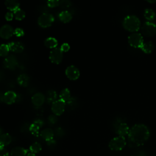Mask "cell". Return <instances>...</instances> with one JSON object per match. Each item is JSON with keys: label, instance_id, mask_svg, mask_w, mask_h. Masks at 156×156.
Segmentation results:
<instances>
[{"label": "cell", "instance_id": "1", "mask_svg": "<svg viewBox=\"0 0 156 156\" xmlns=\"http://www.w3.org/2000/svg\"><path fill=\"white\" fill-rule=\"evenodd\" d=\"M150 136V130L144 124H135L130 128L127 135L128 144L130 147H135L143 145Z\"/></svg>", "mask_w": 156, "mask_h": 156}, {"label": "cell", "instance_id": "2", "mask_svg": "<svg viewBox=\"0 0 156 156\" xmlns=\"http://www.w3.org/2000/svg\"><path fill=\"white\" fill-rule=\"evenodd\" d=\"M122 26L125 30L129 32H136L141 27V21L136 15H127L123 18Z\"/></svg>", "mask_w": 156, "mask_h": 156}, {"label": "cell", "instance_id": "3", "mask_svg": "<svg viewBox=\"0 0 156 156\" xmlns=\"http://www.w3.org/2000/svg\"><path fill=\"white\" fill-rule=\"evenodd\" d=\"M126 143H127L125 137L117 136L110 141L108 143V147L112 151H118L122 150L126 146Z\"/></svg>", "mask_w": 156, "mask_h": 156}, {"label": "cell", "instance_id": "4", "mask_svg": "<svg viewBox=\"0 0 156 156\" xmlns=\"http://www.w3.org/2000/svg\"><path fill=\"white\" fill-rule=\"evenodd\" d=\"M127 41L129 44L135 48H140L144 42L143 35L137 32L129 34L127 37Z\"/></svg>", "mask_w": 156, "mask_h": 156}, {"label": "cell", "instance_id": "5", "mask_svg": "<svg viewBox=\"0 0 156 156\" xmlns=\"http://www.w3.org/2000/svg\"><path fill=\"white\" fill-rule=\"evenodd\" d=\"M142 34L147 37L156 35V23L153 21H145L141 26Z\"/></svg>", "mask_w": 156, "mask_h": 156}, {"label": "cell", "instance_id": "6", "mask_svg": "<svg viewBox=\"0 0 156 156\" xmlns=\"http://www.w3.org/2000/svg\"><path fill=\"white\" fill-rule=\"evenodd\" d=\"M54 21V16L49 13H43L38 18V24L41 27H48L52 25Z\"/></svg>", "mask_w": 156, "mask_h": 156}, {"label": "cell", "instance_id": "7", "mask_svg": "<svg viewBox=\"0 0 156 156\" xmlns=\"http://www.w3.org/2000/svg\"><path fill=\"white\" fill-rule=\"evenodd\" d=\"M115 131L118 136L125 137L128 135L130 128L125 122L121 121H117L115 124Z\"/></svg>", "mask_w": 156, "mask_h": 156}, {"label": "cell", "instance_id": "8", "mask_svg": "<svg viewBox=\"0 0 156 156\" xmlns=\"http://www.w3.org/2000/svg\"><path fill=\"white\" fill-rule=\"evenodd\" d=\"M63 57V52L60 48H55L52 49L49 55V58L51 62L55 64H59L62 62Z\"/></svg>", "mask_w": 156, "mask_h": 156}, {"label": "cell", "instance_id": "9", "mask_svg": "<svg viewBox=\"0 0 156 156\" xmlns=\"http://www.w3.org/2000/svg\"><path fill=\"white\" fill-rule=\"evenodd\" d=\"M66 102L61 99L55 101L51 104V110L54 115L56 116L61 115L65 111Z\"/></svg>", "mask_w": 156, "mask_h": 156}, {"label": "cell", "instance_id": "10", "mask_svg": "<svg viewBox=\"0 0 156 156\" xmlns=\"http://www.w3.org/2000/svg\"><path fill=\"white\" fill-rule=\"evenodd\" d=\"M4 66L10 70H14L18 66V60L16 57L13 55H9L5 57L3 61Z\"/></svg>", "mask_w": 156, "mask_h": 156}, {"label": "cell", "instance_id": "11", "mask_svg": "<svg viewBox=\"0 0 156 156\" xmlns=\"http://www.w3.org/2000/svg\"><path fill=\"white\" fill-rule=\"evenodd\" d=\"M65 74L69 79L71 80H75L79 77L80 71L76 66L69 65L66 68L65 70Z\"/></svg>", "mask_w": 156, "mask_h": 156}, {"label": "cell", "instance_id": "12", "mask_svg": "<svg viewBox=\"0 0 156 156\" xmlns=\"http://www.w3.org/2000/svg\"><path fill=\"white\" fill-rule=\"evenodd\" d=\"M14 34L13 27L9 24H4L0 28V37L4 39H9Z\"/></svg>", "mask_w": 156, "mask_h": 156}, {"label": "cell", "instance_id": "13", "mask_svg": "<svg viewBox=\"0 0 156 156\" xmlns=\"http://www.w3.org/2000/svg\"><path fill=\"white\" fill-rule=\"evenodd\" d=\"M7 44L9 46L10 51L15 53H21L24 51V44L20 41H11Z\"/></svg>", "mask_w": 156, "mask_h": 156}, {"label": "cell", "instance_id": "14", "mask_svg": "<svg viewBox=\"0 0 156 156\" xmlns=\"http://www.w3.org/2000/svg\"><path fill=\"white\" fill-rule=\"evenodd\" d=\"M32 102L36 107L41 106L45 101V96L41 92H37L32 96Z\"/></svg>", "mask_w": 156, "mask_h": 156}, {"label": "cell", "instance_id": "15", "mask_svg": "<svg viewBox=\"0 0 156 156\" xmlns=\"http://www.w3.org/2000/svg\"><path fill=\"white\" fill-rule=\"evenodd\" d=\"M17 94L13 91H7L4 93V102L7 104H12L16 101Z\"/></svg>", "mask_w": 156, "mask_h": 156}, {"label": "cell", "instance_id": "16", "mask_svg": "<svg viewBox=\"0 0 156 156\" xmlns=\"http://www.w3.org/2000/svg\"><path fill=\"white\" fill-rule=\"evenodd\" d=\"M40 135L43 140L48 141L53 139L54 132L51 128H46L41 130V132H40Z\"/></svg>", "mask_w": 156, "mask_h": 156}, {"label": "cell", "instance_id": "17", "mask_svg": "<svg viewBox=\"0 0 156 156\" xmlns=\"http://www.w3.org/2000/svg\"><path fill=\"white\" fill-rule=\"evenodd\" d=\"M154 48L155 46L152 41H146L143 42L140 49L145 54H151L154 51Z\"/></svg>", "mask_w": 156, "mask_h": 156}, {"label": "cell", "instance_id": "18", "mask_svg": "<svg viewBox=\"0 0 156 156\" xmlns=\"http://www.w3.org/2000/svg\"><path fill=\"white\" fill-rule=\"evenodd\" d=\"M27 154V150L20 146L14 147L10 151L11 156H26Z\"/></svg>", "mask_w": 156, "mask_h": 156}, {"label": "cell", "instance_id": "19", "mask_svg": "<svg viewBox=\"0 0 156 156\" xmlns=\"http://www.w3.org/2000/svg\"><path fill=\"white\" fill-rule=\"evenodd\" d=\"M30 77L26 74H21L18 76L17 78L18 83L23 87H26L29 84Z\"/></svg>", "mask_w": 156, "mask_h": 156}, {"label": "cell", "instance_id": "20", "mask_svg": "<svg viewBox=\"0 0 156 156\" xmlns=\"http://www.w3.org/2000/svg\"><path fill=\"white\" fill-rule=\"evenodd\" d=\"M58 18L61 21L66 23H69L73 18V15L68 10H63L60 12L58 15Z\"/></svg>", "mask_w": 156, "mask_h": 156}, {"label": "cell", "instance_id": "21", "mask_svg": "<svg viewBox=\"0 0 156 156\" xmlns=\"http://www.w3.org/2000/svg\"><path fill=\"white\" fill-rule=\"evenodd\" d=\"M5 5L10 12H14L20 8V2L16 0H6Z\"/></svg>", "mask_w": 156, "mask_h": 156}, {"label": "cell", "instance_id": "22", "mask_svg": "<svg viewBox=\"0 0 156 156\" xmlns=\"http://www.w3.org/2000/svg\"><path fill=\"white\" fill-rule=\"evenodd\" d=\"M144 18L148 21H152L155 20L156 17V13L155 11L151 8H146L144 10L143 13Z\"/></svg>", "mask_w": 156, "mask_h": 156}, {"label": "cell", "instance_id": "23", "mask_svg": "<svg viewBox=\"0 0 156 156\" xmlns=\"http://www.w3.org/2000/svg\"><path fill=\"white\" fill-rule=\"evenodd\" d=\"M44 43L47 48L54 49L57 48V46L58 44V41L56 40V38L50 37L45 39Z\"/></svg>", "mask_w": 156, "mask_h": 156}, {"label": "cell", "instance_id": "24", "mask_svg": "<svg viewBox=\"0 0 156 156\" xmlns=\"http://www.w3.org/2000/svg\"><path fill=\"white\" fill-rule=\"evenodd\" d=\"M12 138L10 134L5 133L0 135V144L5 146L12 142Z\"/></svg>", "mask_w": 156, "mask_h": 156}, {"label": "cell", "instance_id": "25", "mask_svg": "<svg viewBox=\"0 0 156 156\" xmlns=\"http://www.w3.org/2000/svg\"><path fill=\"white\" fill-rule=\"evenodd\" d=\"M59 98H60V99L66 102L71 98L69 90L67 88H65L62 90L59 94Z\"/></svg>", "mask_w": 156, "mask_h": 156}, {"label": "cell", "instance_id": "26", "mask_svg": "<svg viewBox=\"0 0 156 156\" xmlns=\"http://www.w3.org/2000/svg\"><path fill=\"white\" fill-rule=\"evenodd\" d=\"M57 93L54 90H49L46 93V100L48 102H54L57 99Z\"/></svg>", "mask_w": 156, "mask_h": 156}, {"label": "cell", "instance_id": "27", "mask_svg": "<svg viewBox=\"0 0 156 156\" xmlns=\"http://www.w3.org/2000/svg\"><path fill=\"white\" fill-rule=\"evenodd\" d=\"M13 15L16 20H22L26 16V13L22 9L19 8L13 12Z\"/></svg>", "mask_w": 156, "mask_h": 156}, {"label": "cell", "instance_id": "28", "mask_svg": "<svg viewBox=\"0 0 156 156\" xmlns=\"http://www.w3.org/2000/svg\"><path fill=\"white\" fill-rule=\"evenodd\" d=\"M41 127L38 125L37 123L33 122L32 124L29 126V130L31 132V133L35 136H38L39 134V130Z\"/></svg>", "mask_w": 156, "mask_h": 156}, {"label": "cell", "instance_id": "29", "mask_svg": "<svg viewBox=\"0 0 156 156\" xmlns=\"http://www.w3.org/2000/svg\"><path fill=\"white\" fill-rule=\"evenodd\" d=\"M42 149L41 145L38 142H35L33 144H32L29 147V150L31 152V153L33 154H37Z\"/></svg>", "mask_w": 156, "mask_h": 156}, {"label": "cell", "instance_id": "30", "mask_svg": "<svg viewBox=\"0 0 156 156\" xmlns=\"http://www.w3.org/2000/svg\"><path fill=\"white\" fill-rule=\"evenodd\" d=\"M10 49L8 44H2L0 45V56L1 57H7L9 55Z\"/></svg>", "mask_w": 156, "mask_h": 156}, {"label": "cell", "instance_id": "31", "mask_svg": "<svg viewBox=\"0 0 156 156\" xmlns=\"http://www.w3.org/2000/svg\"><path fill=\"white\" fill-rule=\"evenodd\" d=\"M71 4H72V2L69 0H62V1H60L59 5L62 8H67L71 6Z\"/></svg>", "mask_w": 156, "mask_h": 156}, {"label": "cell", "instance_id": "32", "mask_svg": "<svg viewBox=\"0 0 156 156\" xmlns=\"http://www.w3.org/2000/svg\"><path fill=\"white\" fill-rule=\"evenodd\" d=\"M60 1L58 0H49L47 1V4L49 7H55L59 5Z\"/></svg>", "mask_w": 156, "mask_h": 156}, {"label": "cell", "instance_id": "33", "mask_svg": "<svg viewBox=\"0 0 156 156\" xmlns=\"http://www.w3.org/2000/svg\"><path fill=\"white\" fill-rule=\"evenodd\" d=\"M14 34H15L16 36L20 37H22L24 35V32L22 28L18 27V28H16L15 29H14Z\"/></svg>", "mask_w": 156, "mask_h": 156}, {"label": "cell", "instance_id": "34", "mask_svg": "<svg viewBox=\"0 0 156 156\" xmlns=\"http://www.w3.org/2000/svg\"><path fill=\"white\" fill-rule=\"evenodd\" d=\"M48 122H49V124H54L55 122H57V116L54 115V114L53 115H51L49 116V117L48 118Z\"/></svg>", "mask_w": 156, "mask_h": 156}, {"label": "cell", "instance_id": "35", "mask_svg": "<svg viewBox=\"0 0 156 156\" xmlns=\"http://www.w3.org/2000/svg\"><path fill=\"white\" fill-rule=\"evenodd\" d=\"M0 156H10L8 151L1 144H0Z\"/></svg>", "mask_w": 156, "mask_h": 156}, {"label": "cell", "instance_id": "36", "mask_svg": "<svg viewBox=\"0 0 156 156\" xmlns=\"http://www.w3.org/2000/svg\"><path fill=\"white\" fill-rule=\"evenodd\" d=\"M68 105L69 107H76V99L75 98H71L67 102H66Z\"/></svg>", "mask_w": 156, "mask_h": 156}, {"label": "cell", "instance_id": "37", "mask_svg": "<svg viewBox=\"0 0 156 156\" xmlns=\"http://www.w3.org/2000/svg\"><path fill=\"white\" fill-rule=\"evenodd\" d=\"M55 134H56L58 136H59V137L62 136L64 135V133H65L63 129L62 128H61V127H58V128H57V129H55Z\"/></svg>", "mask_w": 156, "mask_h": 156}, {"label": "cell", "instance_id": "38", "mask_svg": "<svg viewBox=\"0 0 156 156\" xmlns=\"http://www.w3.org/2000/svg\"><path fill=\"white\" fill-rule=\"evenodd\" d=\"M69 48H70L69 45L68 43H63V44H62L61 47H60V49H61V50L63 52H67V51H68L69 49Z\"/></svg>", "mask_w": 156, "mask_h": 156}, {"label": "cell", "instance_id": "39", "mask_svg": "<svg viewBox=\"0 0 156 156\" xmlns=\"http://www.w3.org/2000/svg\"><path fill=\"white\" fill-rule=\"evenodd\" d=\"M14 15H13V13H12V12H8L5 13V18L6 20L7 21H11L13 20Z\"/></svg>", "mask_w": 156, "mask_h": 156}, {"label": "cell", "instance_id": "40", "mask_svg": "<svg viewBox=\"0 0 156 156\" xmlns=\"http://www.w3.org/2000/svg\"><path fill=\"white\" fill-rule=\"evenodd\" d=\"M47 143H48V146H49L50 147H53L55 146L56 144V141L54 140H49L48 141H47Z\"/></svg>", "mask_w": 156, "mask_h": 156}, {"label": "cell", "instance_id": "41", "mask_svg": "<svg viewBox=\"0 0 156 156\" xmlns=\"http://www.w3.org/2000/svg\"><path fill=\"white\" fill-rule=\"evenodd\" d=\"M4 93L0 91V102H4Z\"/></svg>", "mask_w": 156, "mask_h": 156}, {"label": "cell", "instance_id": "42", "mask_svg": "<svg viewBox=\"0 0 156 156\" xmlns=\"http://www.w3.org/2000/svg\"><path fill=\"white\" fill-rule=\"evenodd\" d=\"M26 156H37L35 154H33V153H29V154H27V155Z\"/></svg>", "mask_w": 156, "mask_h": 156}, {"label": "cell", "instance_id": "43", "mask_svg": "<svg viewBox=\"0 0 156 156\" xmlns=\"http://www.w3.org/2000/svg\"><path fill=\"white\" fill-rule=\"evenodd\" d=\"M147 2H149V3H154L156 2V0H154V1H147Z\"/></svg>", "mask_w": 156, "mask_h": 156}, {"label": "cell", "instance_id": "44", "mask_svg": "<svg viewBox=\"0 0 156 156\" xmlns=\"http://www.w3.org/2000/svg\"><path fill=\"white\" fill-rule=\"evenodd\" d=\"M2 129L0 127V135H1V134H2Z\"/></svg>", "mask_w": 156, "mask_h": 156}]
</instances>
